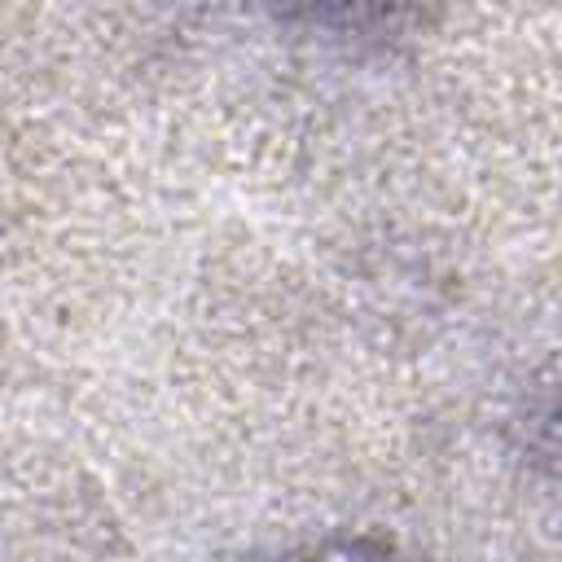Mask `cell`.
I'll return each instance as SVG.
<instances>
[{
    "mask_svg": "<svg viewBox=\"0 0 562 562\" xmlns=\"http://www.w3.org/2000/svg\"><path fill=\"white\" fill-rule=\"evenodd\" d=\"M307 562H395V558L373 540H334V544L316 549Z\"/></svg>",
    "mask_w": 562,
    "mask_h": 562,
    "instance_id": "1",
    "label": "cell"
}]
</instances>
